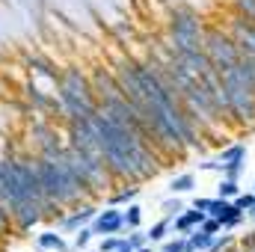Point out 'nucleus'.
<instances>
[{
	"mask_svg": "<svg viewBox=\"0 0 255 252\" xmlns=\"http://www.w3.org/2000/svg\"><path fill=\"white\" fill-rule=\"evenodd\" d=\"M160 208H163V214H166V217H175V214H181V211H184V202H181L178 196H169V199H163V202H160Z\"/></svg>",
	"mask_w": 255,
	"mask_h": 252,
	"instance_id": "obj_25",
	"label": "nucleus"
},
{
	"mask_svg": "<svg viewBox=\"0 0 255 252\" xmlns=\"http://www.w3.org/2000/svg\"><path fill=\"white\" fill-rule=\"evenodd\" d=\"M244 169H247V160H235V163H223L220 175H226V178H235V181H241Z\"/></svg>",
	"mask_w": 255,
	"mask_h": 252,
	"instance_id": "obj_22",
	"label": "nucleus"
},
{
	"mask_svg": "<svg viewBox=\"0 0 255 252\" xmlns=\"http://www.w3.org/2000/svg\"><path fill=\"white\" fill-rule=\"evenodd\" d=\"M122 220H125V232H130V229H139V226H142V208H139L136 202L125 205V208H122Z\"/></svg>",
	"mask_w": 255,
	"mask_h": 252,
	"instance_id": "obj_16",
	"label": "nucleus"
},
{
	"mask_svg": "<svg viewBox=\"0 0 255 252\" xmlns=\"http://www.w3.org/2000/svg\"><path fill=\"white\" fill-rule=\"evenodd\" d=\"M89 226H92L95 238H107V235H122V232H125L122 208H113V205H107L104 211L98 208V214H95V220H92Z\"/></svg>",
	"mask_w": 255,
	"mask_h": 252,
	"instance_id": "obj_6",
	"label": "nucleus"
},
{
	"mask_svg": "<svg viewBox=\"0 0 255 252\" xmlns=\"http://www.w3.org/2000/svg\"><path fill=\"white\" fill-rule=\"evenodd\" d=\"M139 193H142L139 184H122V190H116V193L107 196V205H113V208H125V205H130V202L139 199Z\"/></svg>",
	"mask_w": 255,
	"mask_h": 252,
	"instance_id": "obj_12",
	"label": "nucleus"
},
{
	"mask_svg": "<svg viewBox=\"0 0 255 252\" xmlns=\"http://www.w3.org/2000/svg\"><path fill=\"white\" fill-rule=\"evenodd\" d=\"M60 157L68 163V169L77 175V181H80L83 190L89 193V199L101 196L107 187L116 184L113 175H110L107 166H104V157H101L98 151H92V148H74V145L65 142L63 148H60Z\"/></svg>",
	"mask_w": 255,
	"mask_h": 252,
	"instance_id": "obj_3",
	"label": "nucleus"
},
{
	"mask_svg": "<svg viewBox=\"0 0 255 252\" xmlns=\"http://www.w3.org/2000/svg\"><path fill=\"white\" fill-rule=\"evenodd\" d=\"M33 244H36V250H39V252H68V250H71V247L65 244V238L60 235V232H54V229L39 232Z\"/></svg>",
	"mask_w": 255,
	"mask_h": 252,
	"instance_id": "obj_11",
	"label": "nucleus"
},
{
	"mask_svg": "<svg viewBox=\"0 0 255 252\" xmlns=\"http://www.w3.org/2000/svg\"><path fill=\"white\" fill-rule=\"evenodd\" d=\"M253 190H255V184H253Z\"/></svg>",
	"mask_w": 255,
	"mask_h": 252,
	"instance_id": "obj_33",
	"label": "nucleus"
},
{
	"mask_svg": "<svg viewBox=\"0 0 255 252\" xmlns=\"http://www.w3.org/2000/svg\"><path fill=\"white\" fill-rule=\"evenodd\" d=\"M136 252H160V250H157V247H154V244H145V247H142V250H136Z\"/></svg>",
	"mask_w": 255,
	"mask_h": 252,
	"instance_id": "obj_29",
	"label": "nucleus"
},
{
	"mask_svg": "<svg viewBox=\"0 0 255 252\" xmlns=\"http://www.w3.org/2000/svg\"><path fill=\"white\" fill-rule=\"evenodd\" d=\"M125 244H128L125 238H119V235H107V238H101L98 252H116L119 247H125Z\"/></svg>",
	"mask_w": 255,
	"mask_h": 252,
	"instance_id": "obj_24",
	"label": "nucleus"
},
{
	"mask_svg": "<svg viewBox=\"0 0 255 252\" xmlns=\"http://www.w3.org/2000/svg\"><path fill=\"white\" fill-rule=\"evenodd\" d=\"M247 145L244 142H232V145H226V148H220V154L214 157L217 163H235V160H247Z\"/></svg>",
	"mask_w": 255,
	"mask_h": 252,
	"instance_id": "obj_15",
	"label": "nucleus"
},
{
	"mask_svg": "<svg viewBox=\"0 0 255 252\" xmlns=\"http://www.w3.org/2000/svg\"><path fill=\"white\" fill-rule=\"evenodd\" d=\"M57 101H60V116L63 119H89L98 113V98L92 89V77L83 74L77 65H65L60 71L57 83Z\"/></svg>",
	"mask_w": 255,
	"mask_h": 252,
	"instance_id": "obj_2",
	"label": "nucleus"
},
{
	"mask_svg": "<svg viewBox=\"0 0 255 252\" xmlns=\"http://www.w3.org/2000/svg\"><path fill=\"white\" fill-rule=\"evenodd\" d=\"M241 190H244V187H241V181H235V178H226V175H223V181L217 184V193H214V196H217V199H235Z\"/></svg>",
	"mask_w": 255,
	"mask_h": 252,
	"instance_id": "obj_17",
	"label": "nucleus"
},
{
	"mask_svg": "<svg viewBox=\"0 0 255 252\" xmlns=\"http://www.w3.org/2000/svg\"><path fill=\"white\" fill-rule=\"evenodd\" d=\"M208 214L205 211H199V208H184L181 214H175L172 217V235H190L193 229H199L202 226V220H205Z\"/></svg>",
	"mask_w": 255,
	"mask_h": 252,
	"instance_id": "obj_9",
	"label": "nucleus"
},
{
	"mask_svg": "<svg viewBox=\"0 0 255 252\" xmlns=\"http://www.w3.org/2000/svg\"><path fill=\"white\" fill-rule=\"evenodd\" d=\"M160 252H187V235H175V238H166Z\"/></svg>",
	"mask_w": 255,
	"mask_h": 252,
	"instance_id": "obj_21",
	"label": "nucleus"
},
{
	"mask_svg": "<svg viewBox=\"0 0 255 252\" xmlns=\"http://www.w3.org/2000/svg\"><path fill=\"white\" fill-rule=\"evenodd\" d=\"M238 244V238L235 235H229V232H220L217 238H214V244H211V250L208 252H226V250H232Z\"/></svg>",
	"mask_w": 255,
	"mask_h": 252,
	"instance_id": "obj_20",
	"label": "nucleus"
},
{
	"mask_svg": "<svg viewBox=\"0 0 255 252\" xmlns=\"http://www.w3.org/2000/svg\"><path fill=\"white\" fill-rule=\"evenodd\" d=\"M202 36H205V21L190 3H178L175 9H169V21H166V42H169V54H187L202 48Z\"/></svg>",
	"mask_w": 255,
	"mask_h": 252,
	"instance_id": "obj_4",
	"label": "nucleus"
},
{
	"mask_svg": "<svg viewBox=\"0 0 255 252\" xmlns=\"http://www.w3.org/2000/svg\"><path fill=\"white\" fill-rule=\"evenodd\" d=\"M95 214H98V208H95V205H89V202H83V205L71 208V211L63 217V223H60V232H65V235L80 232L83 226H89V223L95 220Z\"/></svg>",
	"mask_w": 255,
	"mask_h": 252,
	"instance_id": "obj_8",
	"label": "nucleus"
},
{
	"mask_svg": "<svg viewBox=\"0 0 255 252\" xmlns=\"http://www.w3.org/2000/svg\"><path fill=\"white\" fill-rule=\"evenodd\" d=\"M229 6H232L235 15H241L247 21H255V0H229Z\"/></svg>",
	"mask_w": 255,
	"mask_h": 252,
	"instance_id": "obj_18",
	"label": "nucleus"
},
{
	"mask_svg": "<svg viewBox=\"0 0 255 252\" xmlns=\"http://www.w3.org/2000/svg\"><path fill=\"white\" fill-rule=\"evenodd\" d=\"M116 252H136V250H133V247H128V244H125V247H119Z\"/></svg>",
	"mask_w": 255,
	"mask_h": 252,
	"instance_id": "obj_30",
	"label": "nucleus"
},
{
	"mask_svg": "<svg viewBox=\"0 0 255 252\" xmlns=\"http://www.w3.org/2000/svg\"><path fill=\"white\" fill-rule=\"evenodd\" d=\"M202 51L208 54V60L214 63L217 71H226L241 60V45L232 39L229 30L223 27H205V36H202Z\"/></svg>",
	"mask_w": 255,
	"mask_h": 252,
	"instance_id": "obj_5",
	"label": "nucleus"
},
{
	"mask_svg": "<svg viewBox=\"0 0 255 252\" xmlns=\"http://www.w3.org/2000/svg\"><path fill=\"white\" fill-rule=\"evenodd\" d=\"M199 229H202V232H208V235H220V232H223V226H220V220H217V217H205Z\"/></svg>",
	"mask_w": 255,
	"mask_h": 252,
	"instance_id": "obj_27",
	"label": "nucleus"
},
{
	"mask_svg": "<svg viewBox=\"0 0 255 252\" xmlns=\"http://www.w3.org/2000/svg\"><path fill=\"white\" fill-rule=\"evenodd\" d=\"M83 252H89V250H83Z\"/></svg>",
	"mask_w": 255,
	"mask_h": 252,
	"instance_id": "obj_32",
	"label": "nucleus"
},
{
	"mask_svg": "<svg viewBox=\"0 0 255 252\" xmlns=\"http://www.w3.org/2000/svg\"><path fill=\"white\" fill-rule=\"evenodd\" d=\"M211 205H214V196H196V199H193V208H199V211H205V214L211 211Z\"/></svg>",
	"mask_w": 255,
	"mask_h": 252,
	"instance_id": "obj_28",
	"label": "nucleus"
},
{
	"mask_svg": "<svg viewBox=\"0 0 255 252\" xmlns=\"http://www.w3.org/2000/svg\"><path fill=\"white\" fill-rule=\"evenodd\" d=\"M250 220H253V226H255V211H253V214H250Z\"/></svg>",
	"mask_w": 255,
	"mask_h": 252,
	"instance_id": "obj_31",
	"label": "nucleus"
},
{
	"mask_svg": "<svg viewBox=\"0 0 255 252\" xmlns=\"http://www.w3.org/2000/svg\"><path fill=\"white\" fill-rule=\"evenodd\" d=\"M92 238H95V232H92V226H83L80 232H74V241H71V250H77V252L89 250V244H92Z\"/></svg>",
	"mask_w": 255,
	"mask_h": 252,
	"instance_id": "obj_19",
	"label": "nucleus"
},
{
	"mask_svg": "<svg viewBox=\"0 0 255 252\" xmlns=\"http://www.w3.org/2000/svg\"><path fill=\"white\" fill-rule=\"evenodd\" d=\"M208 217H217L220 226H223V232H235V229L244 223L247 214L235 205V199H217V196H214V205H211Z\"/></svg>",
	"mask_w": 255,
	"mask_h": 252,
	"instance_id": "obj_7",
	"label": "nucleus"
},
{
	"mask_svg": "<svg viewBox=\"0 0 255 252\" xmlns=\"http://www.w3.org/2000/svg\"><path fill=\"white\" fill-rule=\"evenodd\" d=\"M125 241H128V247H133V250H142V247L148 244V238H145L142 229H130V235H128Z\"/></svg>",
	"mask_w": 255,
	"mask_h": 252,
	"instance_id": "obj_26",
	"label": "nucleus"
},
{
	"mask_svg": "<svg viewBox=\"0 0 255 252\" xmlns=\"http://www.w3.org/2000/svg\"><path fill=\"white\" fill-rule=\"evenodd\" d=\"M39 178H42L45 199L54 202L57 208L71 211V208L89 202V193L77 181V175L68 169V163L60 157V151H54L48 157H39Z\"/></svg>",
	"mask_w": 255,
	"mask_h": 252,
	"instance_id": "obj_1",
	"label": "nucleus"
},
{
	"mask_svg": "<svg viewBox=\"0 0 255 252\" xmlns=\"http://www.w3.org/2000/svg\"><path fill=\"white\" fill-rule=\"evenodd\" d=\"M27 68H30V74H33V77H45V80H51V83H54V89H57V83H60V68L51 63V60H45V57L33 54V57L27 60Z\"/></svg>",
	"mask_w": 255,
	"mask_h": 252,
	"instance_id": "obj_10",
	"label": "nucleus"
},
{
	"mask_svg": "<svg viewBox=\"0 0 255 252\" xmlns=\"http://www.w3.org/2000/svg\"><path fill=\"white\" fill-rule=\"evenodd\" d=\"M196 187H199V181H196V172H181V175H175V178L169 181V193H172V196L193 193Z\"/></svg>",
	"mask_w": 255,
	"mask_h": 252,
	"instance_id": "obj_14",
	"label": "nucleus"
},
{
	"mask_svg": "<svg viewBox=\"0 0 255 252\" xmlns=\"http://www.w3.org/2000/svg\"><path fill=\"white\" fill-rule=\"evenodd\" d=\"M235 205H238V208L250 217V214L255 211V190H253V193H244V190H241V193L235 196Z\"/></svg>",
	"mask_w": 255,
	"mask_h": 252,
	"instance_id": "obj_23",
	"label": "nucleus"
},
{
	"mask_svg": "<svg viewBox=\"0 0 255 252\" xmlns=\"http://www.w3.org/2000/svg\"><path fill=\"white\" fill-rule=\"evenodd\" d=\"M145 238H148V244H163L166 238H172V217H163V220H157L148 232H145Z\"/></svg>",
	"mask_w": 255,
	"mask_h": 252,
	"instance_id": "obj_13",
	"label": "nucleus"
}]
</instances>
